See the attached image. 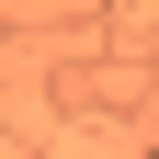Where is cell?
Segmentation results:
<instances>
[{"label": "cell", "mask_w": 159, "mask_h": 159, "mask_svg": "<svg viewBox=\"0 0 159 159\" xmlns=\"http://www.w3.org/2000/svg\"><path fill=\"white\" fill-rule=\"evenodd\" d=\"M148 159H159V148H148Z\"/></svg>", "instance_id": "obj_1"}]
</instances>
